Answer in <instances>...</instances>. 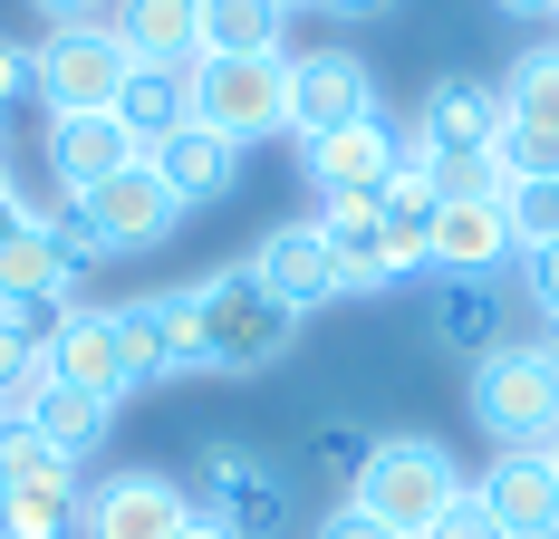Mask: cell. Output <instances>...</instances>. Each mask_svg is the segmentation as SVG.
<instances>
[{
    "label": "cell",
    "mask_w": 559,
    "mask_h": 539,
    "mask_svg": "<svg viewBox=\"0 0 559 539\" xmlns=\"http://www.w3.org/2000/svg\"><path fill=\"white\" fill-rule=\"evenodd\" d=\"M280 0H203V58H280Z\"/></svg>",
    "instance_id": "23"
},
{
    "label": "cell",
    "mask_w": 559,
    "mask_h": 539,
    "mask_svg": "<svg viewBox=\"0 0 559 539\" xmlns=\"http://www.w3.org/2000/svg\"><path fill=\"white\" fill-rule=\"evenodd\" d=\"M329 10H337V20H386L395 0H329Z\"/></svg>",
    "instance_id": "35"
},
{
    "label": "cell",
    "mask_w": 559,
    "mask_h": 539,
    "mask_svg": "<svg viewBox=\"0 0 559 539\" xmlns=\"http://www.w3.org/2000/svg\"><path fill=\"white\" fill-rule=\"evenodd\" d=\"M463 491H473V482H463V463H453L435 433H377V443H367V472H357L347 501L377 511L395 539H425Z\"/></svg>",
    "instance_id": "2"
},
{
    "label": "cell",
    "mask_w": 559,
    "mask_h": 539,
    "mask_svg": "<svg viewBox=\"0 0 559 539\" xmlns=\"http://www.w3.org/2000/svg\"><path fill=\"white\" fill-rule=\"evenodd\" d=\"M309 539H395V530L377 520V511H357V501H329V520H319Z\"/></svg>",
    "instance_id": "31"
},
{
    "label": "cell",
    "mask_w": 559,
    "mask_h": 539,
    "mask_svg": "<svg viewBox=\"0 0 559 539\" xmlns=\"http://www.w3.org/2000/svg\"><path fill=\"white\" fill-rule=\"evenodd\" d=\"M183 520H193V491L174 472H145V463H126L97 491H78V539H174Z\"/></svg>",
    "instance_id": "8"
},
{
    "label": "cell",
    "mask_w": 559,
    "mask_h": 539,
    "mask_svg": "<svg viewBox=\"0 0 559 539\" xmlns=\"http://www.w3.org/2000/svg\"><path fill=\"white\" fill-rule=\"evenodd\" d=\"M183 491H193V511H213L231 539H289V530H299L289 472H280L271 453H251V443H203Z\"/></svg>",
    "instance_id": "4"
},
{
    "label": "cell",
    "mask_w": 559,
    "mask_h": 539,
    "mask_svg": "<svg viewBox=\"0 0 559 539\" xmlns=\"http://www.w3.org/2000/svg\"><path fill=\"white\" fill-rule=\"evenodd\" d=\"M174 539H231V530H223V520H213V511H193V520H183V530H174Z\"/></svg>",
    "instance_id": "36"
},
{
    "label": "cell",
    "mask_w": 559,
    "mask_h": 539,
    "mask_svg": "<svg viewBox=\"0 0 559 539\" xmlns=\"http://www.w3.org/2000/svg\"><path fill=\"white\" fill-rule=\"evenodd\" d=\"M49 376L78 385V395H107V405H126L135 395V367H126V327H116V309H68L49 337Z\"/></svg>",
    "instance_id": "16"
},
{
    "label": "cell",
    "mask_w": 559,
    "mask_h": 539,
    "mask_svg": "<svg viewBox=\"0 0 559 539\" xmlns=\"http://www.w3.org/2000/svg\"><path fill=\"white\" fill-rule=\"evenodd\" d=\"M126 164H145V135L116 107H78V116H49V125H39V173L68 183V193H97Z\"/></svg>",
    "instance_id": "11"
},
{
    "label": "cell",
    "mask_w": 559,
    "mask_h": 539,
    "mask_svg": "<svg viewBox=\"0 0 559 539\" xmlns=\"http://www.w3.org/2000/svg\"><path fill=\"white\" fill-rule=\"evenodd\" d=\"M116 327H126V367H135V385H183V376H203V327H193V299H183V289L116 299Z\"/></svg>",
    "instance_id": "13"
},
{
    "label": "cell",
    "mask_w": 559,
    "mask_h": 539,
    "mask_svg": "<svg viewBox=\"0 0 559 539\" xmlns=\"http://www.w3.org/2000/svg\"><path fill=\"white\" fill-rule=\"evenodd\" d=\"M377 116V68L357 49H299L289 58V145H319L337 125Z\"/></svg>",
    "instance_id": "9"
},
{
    "label": "cell",
    "mask_w": 559,
    "mask_h": 539,
    "mask_svg": "<svg viewBox=\"0 0 559 539\" xmlns=\"http://www.w3.org/2000/svg\"><path fill=\"white\" fill-rule=\"evenodd\" d=\"M251 279L271 289L289 319H309V309H337L347 299V270H337V251H329V231L299 213V221H271L261 241H251Z\"/></svg>",
    "instance_id": "10"
},
{
    "label": "cell",
    "mask_w": 559,
    "mask_h": 539,
    "mask_svg": "<svg viewBox=\"0 0 559 539\" xmlns=\"http://www.w3.org/2000/svg\"><path fill=\"white\" fill-rule=\"evenodd\" d=\"M521 289H531V309H540V319H559V241H540V251H521Z\"/></svg>",
    "instance_id": "30"
},
{
    "label": "cell",
    "mask_w": 559,
    "mask_h": 539,
    "mask_svg": "<svg viewBox=\"0 0 559 539\" xmlns=\"http://www.w3.org/2000/svg\"><path fill=\"white\" fill-rule=\"evenodd\" d=\"M0 491H87V482H78V463H68L39 424L10 415V424H0Z\"/></svg>",
    "instance_id": "25"
},
{
    "label": "cell",
    "mask_w": 559,
    "mask_h": 539,
    "mask_svg": "<svg viewBox=\"0 0 559 539\" xmlns=\"http://www.w3.org/2000/svg\"><path fill=\"white\" fill-rule=\"evenodd\" d=\"M299 173H309L319 203H377L395 183V125L386 116H357V125H337L319 145H299Z\"/></svg>",
    "instance_id": "15"
},
{
    "label": "cell",
    "mask_w": 559,
    "mask_h": 539,
    "mask_svg": "<svg viewBox=\"0 0 559 539\" xmlns=\"http://www.w3.org/2000/svg\"><path fill=\"white\" fill-rule=\"evenodd\" d=\"M540 347H550V357H559V319H550V337H540Z\"/></svg>",
    "instance_id": "40"
},
{
    "label": "cell",
    "mask_w": 559,
    "mask_h": 539,
    "mask_svg": "<svg viewBox=\"0 0 559 539\" xmlns=\"http://www.w3.org/2000/svg\"><path fill=\"white\" fill-rule=\"evenodd\" d=\"M126 77H135V58L116 39L107 20H78V29H49L39 49H29V97L49 116H78V107H116L126 97Z\"/></svg>",
    "instance_id": "6"
},
{
    "label": "cell",
    "mask_w": 559,
    "mask_h": 539,
    "mask_svg": "<svg viewBox=\"0 0 559 539\" xmlns=\"http://www.w3.org/2000/svg\"><path fill=\"white\" fill-rule=\"evenodd\" d=\"M20 97H29V49L0 39V107H20Z\"/></svg>",
    "instance_id": "33"
},
{
    "label": "cell",
    "mask_w": 559,
    "mask_h": 539,
    "mask_svg": "<svg viewBox=\"0 0 559 539\" xmlns=\"http://www.w3.org/2000/svg\"><path fill=\"white\" fill-rule=\"evenodd\" d=\"M502 203H511V241H521V251L559 241V173H540V183H502Z\"/></svg>",
    "instance_id": "28"
},
{
    "label": "cell",
    "mask_w": 559,
    "mask_h": 539,
    "mask_svg": "<svg viewBox=\"0 0 559 539\" xmlns=\"http://www.w3.org/2000/svg\"><path fill=\"white\" fill-rule=\"evenodd\" d=\"M425 327L444 347H463V357H492L502 347V289L492 279H435L425 289Z\"/></svg>",
    "instance_id": "21"
},
{
    "label": "cell",
    "mask_w": 559,
    "mask_h": 539,
    "mask_svg": "<svg viewBox=\"0 0 559 539\" xmlns=\"http://www.w3.org/2000/svg\"><path fill=\"white\" fill-rule=\"evenodd\" d=\"M280 10H329V0H280Z\"/></svg>",
    "instance_id": "39"
},
{
    "label": "cell",
    "mask_w": 559,
    "mask_h": 539,
    "mask_svg": "<svg viewBox=\"0 0 559 539\" xmlns=\"http://www.w3.org/2000/svg\"><path fill=\"white\" fill-rule=\"evenodd\" d=\"M473 501L492 511V530H502V539H559V463H550V443L492 453L483 482H473Z\"/></svg>",
    "instance_id": "14"
},
{
    "label": "cell",
    "mask_w": 559,
    "mask_h": 539,
    "mask_svg": "<svg viewBox=\"0 0 559 539\" xmlns=\"http://www.w3.org/2000/svg\"><path fill=\"white\" fill-rule=\"evenodd\" d=\"M107 29L135 68H193L203 58V0H116Z\"/></svg>",
    "instance_id": "19"
},
{
    "label": "cell",
    "mask_w": 559,
    "mask_h": 539,
    "mask_svg": "<svg viewBox=\"0 0 559 539\" xmlns=\"http://www.w3.org/2000/svg\"><path fill=\"white\" fill-rule=\"evenodd\" d=\"M0 135H10V125H0Z\"/></svg>",
    "instance_id": "43"
},
{
    "label": "cell",
    "mask_w": 559,
    "mask_h": 539,
    "mask_svg": "<svg viewBox=\"0 0 559 539\" xmlns=\"http://www.w3.org/2000/svg\"><path fill=\"white\" fill-rule=\"evenodd\" d=\"M0 231H20V203H10V164H0Z\"/></svg>",
    "instance_id": "38"
},
{
    "label": "cell",
    "mask_w": 559,
    "mask_h": 539,
    "mask_svg": "<svg viewBox=\"0 0 559 539\" xmlns=\"http://www.w3.org/2000/svg\"><path fill=\"white\" fill-rule=\"evenodd\" d=\"M193 116L213 135H231V145L289 135V49L280 58H193Z\"/></svg>",
    "instance_id": "7"
},
{
    "label": "cell",
    "mask_w": 559,
    "mask_h": 539,
    "mask_svg": "<svg viewBox=\"0 0 559 539\" xmlns=\"http://www.w3.org/2000/svg\"><path fill=\"white\" fill-rule=\"evenodd\" d=\"M174 221H183L174 183L155 173V164H126L116 183L78 193V221H68L58 241H68L78 261H107V251H155V241H174Z\"/></svg>",
    "instance_id": "5"
},
{
    "label": "cell",
    "mask_w": 559,
    "mask_h": 539,
    "mask_svg": "<svg viewBox=\"0 0 559 539\" xmlns=\"http://www.w3.org/2000/svg\"><path fill=\"white\" fill-rule=\"evenodd\" d=\"M511 20H559V0H502Z\"/></svg>",
    "instance_id": "37"
},
{
    "label": "cell",
    "mask_w": 559,
    "mask_h": 539,
    "mask_svg": "<svg viewBox=\"0 0 559 539\" xmlns=\"http://www.w3.org/2000/svg\"><path fill=\"white\" fill-rule=\"evenodd\" d=\"M309 221L329 231L337 270H347V299H377V289H405V270H395V251H386V213H377V203H319Z\"/></svg>",
    "instance_id": "20"
},
{
    "label": "cell",
    "mask_w": 559,
    "mask_h": 539,
    "mask_svg": "<svg viewBox=\"0 0 559 539\" xmlns=\"http://www.w3.org/2000/svg\"><path fill=\"white\" fill-rule=\"evenodd\" d=\"M0 424H10V415H0Z\"/></svg>",
    "instance_id": "42"
},
{
    "label": "cell",
    "mask_w": 559,
    "mask_h": 539,
    "mask_svg": "<svg viewBox=\"0 0 559 539\" xmlns=\"http://www.w3.org/2000/svg\"><path fill=\"white\" fill-rule=\"evenodd\" d=\"M425 261L435 279H502L521 261V241H511V203L502 193H444L435 203V241H425Z\"/></svg>",
    "instance_id": "12"
},
{
    "label": "cell",
    "mask_w": 559,
    "mask_h": 539,
    "mask_svg": "<svg viewBox=\"0 0 559 539\" xmlns=\"http://www.w3.org/2000/svg\"><path fill=\"white\" fill-rule=\"evenodd\" d=\"M502 107H511V125H540V135H559V39H540V49L511 58Z\"/></svg>",
    "instance_id": "26"
},
{
    "label": "cell",
    "mask_w": 559,
    "mask_h": 539,
    "mask_svg": "<svg viewBox=\"0 0 559 539\" xmlns=\"http://www.w3.org/2000/svg\"><path fill=\"white\" fill-rule=\"evenodd\" d=\"M415 116H425V135H435L444 155H492V145H502V125H511V107H502V77H473V68L435 77Z\"/></svg>",
    "instance_id": "17"
},
{
    "label": "cell",
    "mask_w": 559,
    "mask_h": 539,
    "mask_svg": "<svg viewBox=\"0 0 559 539\" xmlns=\"http://www.w3.org/2000/svg\"><path fill=\"white\" fill-rule=\"evenodd\" d=\"M29 10H39L49 29H78V20H107L116 0H29Z\"/></svg>",
    "instance_id": "34"
},
{
    "label": "cell",
    "mask_w": 559,
    "mask_h": 539,
    "mask_svg": "<svg viewBox=\"0 0 559 539\" xmlns=\"http://www.w3.org/2000/svg\"><path fill=\"white\" fill-rule=\"evenodd\" d=\"M367 443H377V433H347V424H329V433H319V472H329L337 491H357V472H367Z\"/></svg>",
    "instance_id": "29"
},
{
    "label": "cell",
    "mask_w": 559,
    "mask_h": 539,
    "mask_svg": "<svg viewBox=\"0 0 559 539\" xmlns=\"http://www.w3.org/2000/svg\"><path fill=\"white\" fill-rule=\"evenodd\" d=\"M473 424L492 433V453L559 443V357L540 337H502L492 357H473Z\"/></svg>",
    "instance_id": "3"
},
{
    "label": "cell",
    "mask_w": 559,
    "mask_h": 539,
    "mask_svg": "<svg viewBox=\"0 0 559 539\" xmlns=\"http://www.w3.org/2000/svg\"><path fill=\"white\" fill-rule=\"evenodd\" d=\"M145 164L174 183V203H183V213L223 203L231 183H241V145H231V135H213L203 116H193V125H174V135H155V145H145Z\"/></svg>",
    "instance_id": "18"
},
{
    "label": "cell",
    "mask_w": 559,
    "mask_h": 539,
    "mask_svg": "<svg viewBox=\"0 0 559 539\" xmlns=\"http://www.w3.org/2000/svg\"><path fill=\"white\" fill-rule=\"evenodd\" d=\"M116 116L155 145V135H174V125H193V68H135L126 77V97H116Z\"/></svg>",
    "instance_id": "24"
},
{
    "label": "cell",
    "mask_w": 559,
    "mask_h": 539,
    "mask_svg": "<svg viewBox=\"0 0 559 539\" xmlns=\"http://www.w3.org/2000/svg\"><path fill=\"white\" fill-rule=\"evenodd\" d=\"M20 424H39L58 443V453H68V463H87V453H97V443H107V424H116V405L107 395H78V385H39V405H29V415H20Z\"/></svg>",
    "instance_id": "22"
},
{
    "label": "cell",
    "mask_w": 559,
    "mask_h": 539,
    "mask_svg": "<svg viewBox=\"0 0 559 539\" xmlns=\"http://www.w3.org/2000/svg\"><path fill=\"white\" fill-rule=\"evenodd\" d=\"M425 539H502V530H492V511H483V501L463 491V501H453V511H444V520H435Z\"/></svg>",
    "instance_id": "32"
},
{
    "label": "cell",
    "mask_w": 559,
    "mask_h": 539,
    "mask_svg": "<svg viewBox=\"0 0 559 539\" xmlns=\"http://www.w3.org/2000/svg\"><path fill=\"white\" fill-rule=\"evenodd\" d=\"M550 463H559V443H550Z\"/></svg>",
    "instance_id": "41"
},
{
    "label": "cell",
    "mask_w": 559,
    "mask_h": 539,
    "mask_svg": "<svg viewBox=\"0 0 559 539\" xmlns=\"http://www.w3.org/2000/svg\"><path fill=\"white\" fill-rule=\"evenodd\" d=\"M183 299H193V327H203V376H261V367H280L299 347V319L280 309L251 270H213Z\"/></svg>",
    "instance_id": "1"
},
{
    "label": "cell",
    "mask_w": 559,
    "mask_h": 539,
    "mask_svg": "<svg viewBox=\"0 0 559 539\" xmlns=\"http://www.w3.org/2000/svg\"><path fill=\"white\" fill-rule=\"evenodd\" d=\"M0 539H78V491H0Z\"/></svg>",
    "instance_id": "27"
}]
</instances>
